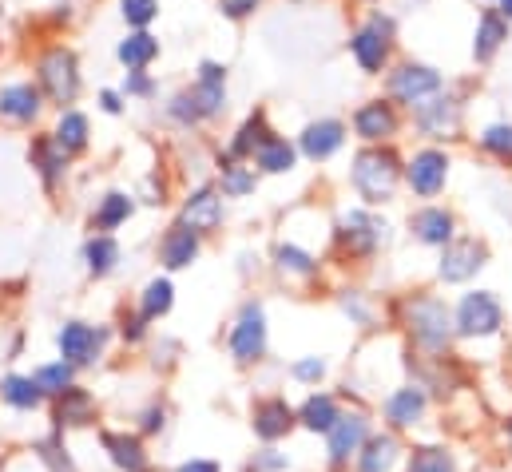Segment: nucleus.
Masks as SVG:
<instances>
[{
  "label": "nucleus",
  "mask_w": 512,
  "mask_h": 472,
  "mask_svg": "<svg viewBox=\"0 0 512 472\" xmlns=\"http://www.w3.org/2000/svg\"><path fill=\"white\" fill-rule=\"evenodd\" d=\"M100 449L116 472H151L155 461L147 453V441L128 429H100Z\"/></svg>",
  "instance_id": "obj_5"
},
{
  "label": "nucleus",
  "mask_w": 512,
  "mask_h": 472,
  "mask_svg": "<svg viewBox=\"0 0 512 472\" xmlns=\"http://www.w3.org/2000/svg\"><path fill=\"white\" fill-rule=\"evenodd\" d=\"M417 119L429 135H445L457 127V104L453 100H433V104H417Z\"/></svg>",
  "instance_id": "obj_30"
},
{
  "label": "nucleus",
  "mask_w": 512,
  "mask_h": 472,
  "mask_svg": "<svg viewBox=\"0 0 512 472\" xmlns=\"http://www.w3.org/2000/svg\"><path fill=\"white\" fill-rule=\"evenodd\" d=\"M338 147H342V123H334V119L310 123L306 135H302V151H306L310 159H326V155H334Z\"/></svg>",
  "instance_id": "obj_25"
},
{
  "label": "nucleus",
  "mask_w": 512,
  "mask_h": 472,
  "mask_svg": "<svg viewBox=\"0 0 512 472\" xmlns=\"http://www.w3.org/2000/svg\"><path fill=\"white\" fill-rule=\"evenodd\" d=\"M405 472H457V461H453V453H449V449L425 445V449H413L409 469Z\"/></svg>",
  "instance_id": "obj_33"
},
{
  "label": "nucleus",
  "mask_w": 512,
  "mask_h": 472,
  "mask_svg": "<svg viewBox=\"0 0 512 472\" xmlns=\"http://www.w3.org/2000/svg\"><path fill=\"white\" fill-rule=\"evenodd\" d=\"M251 425H255V437L262 441H278L294 429V409L286 405V397H266L258 401L255 413H251Z\"/></svg>",
  "instance_id": "obj_12"
},
{
  "label": "nucleus",
  "mask_w": 512,
  "mask_h": 472,
  "mask_svg": "<svg viewBox=\"0 0 512 472\" xmlns=\"http://www.w3.org/2000/svg\"><path fill=\"white\" fill-rule=\"evenodd\" d=\"M255 159L262 171H290V167H294V147H290L286 139H266V143L258 147Z\"/></svg>",
  "instance_id": "obj_35"
},
{
  "label": "nucleus",
  "mask_w": 512,
  "mask_h": 472,
  "mask_svg": "<svg viewBox=\"0 0 512 472\" xmlns=\"http://www.w3.org/2000/svg\"><path fill=\"white\" fill-rule=\"evenodd\" d=\"M326 437H330V465H334V469H346L350 457H358L362 445L370 441V421H366L362 413H350V417L342 413L338 425H334Z\"/></svg>",
  "instance_id": "obj_9"
},
{
  "label": "nucleus",
  "mask_w": 512,
  "mask_h": 472,
  "mask_svg": "<svg viewBox=\"0 0 512 472\" xmlns=\"http://www.w3.org/2000/svg\"><path fill=\"white\" fill-rule=\"evenodd\" d=\"M175 472H223V465L211 461V457H191V461H183Z\"/></svg>",
  "instance_id": "obj_48"
},
{
  "label": "nucleus",
  "mask_w": 512,
  "mask_h": 472,
  "mask_svg": "<svg viewBox=\"0 0 512 472\" xmlns=\"http://www.w3.org/2000/svg\"><path fill=\"white\" fill-rule=\"evenodd\" d=\"M171 302H175V286H171V278H151L147 286H143V294H139V318L143 322H155V318H163L167 310H171Z\"/></svg>",
  "instance_id": "obj_26"
},
{
  "label": "nucleus",
  "mask_w": 512,
  "mask_h": 472,
  "mask_svg": "<svg viewBox=\"0 0 512 472\" xmlns=\"http://www.w3.org/2000/svg\"><path fill=\"white\" fill-rule=\"evenodd\" d=\"M385 36H389V20H382V16L354 36V56H358V64L366 72H378L385 64V52H389V40Z\"/></svg>",
  "instance_id": "obj_16"
},
{
  "label": "nucleus",
  "mask_w": 512,
  "mask_h": 472,
  "mask_svg": "<svg viewBox=\"0 0 512 472\" xmlns=\"http://www.w3.org/2000/svg\"><path fill=\"white\" fill-rule=\"evenodd\" d=\"M0 401L16 413H36L44 405V393L36 389V381L28 373H4L0 377Z\"/></svg>",
  "instance_id": "obj_17"
},
{
  "label": "nucleus",
  "mask_w": 512,
  "mask_h": 472,
  "mask_svg": "<svg viewBox=\"0 0 512 472\" xmlns=\"http://www.w3.org/2000/svg\"><path fill=\"white\" fill-rule=\"evenodd\" d=\"M223 76H227V72H223L219 64H203V68H199V84H223Z\"/></svg>",
  "instance_id": "obj_51"
},
{
  "label": "nucleus",
  "mask_w": 512,
  "mask_h": 472,
  "mask_svg": "<svg viewBox=\"0 0 512 472\" xmlns=\"http://www.w3.org/2000/svg\"><path fill=\"white\" fill-rule=\"evenodd\" d=\"M255 187V175L243 167H223V191L227 195H247Z\"/></svg>",
  "instance_id": "obj_43"
},
{
  "label": "nucleus",
  "mask_w": 512,
  "mask_h": 472,
  "mask_svg": "<svg viewBox=\"0 0 512 472\" xmlns=\"http://www.w3.org/2000/svg\"><path fill=\"white\" fill-rule=\"evenodd\" d=\"M40 84L56 104H72L80 92V76H76V56L68 48H52L40 60Z\"/></svg>",
  "instance_id": "obj_7"
},
{
  "label": "nucleus",
  "mask_w": 512,
  "mask_h": 472,
  "mask_svg": "<svg viewBox=\"0 0 512 472\" xmlns=\"http://www.w3.org/2000/svg\"><path fill=\"white\" fill-rule=\"evenodd\" d=\"M338 401L330 397V393H310L306 401H302V409H298V421L310 429V433H330L334 425H338Z\"/></svg>",
  "instance_id": "obj_22"
},
{
  "label": "nucleus",
  "mask_w": 512,
  "mask_h": 472,
  "mask_svg": "<svg viewBox=\"0 0 512 472\" xmlns=\"http://www.w3.org/2000/svg\"><path fill=\"white\" fill-rule=\"evenodd\" d=\"M405 326H409L413 342L421 350H429V354H441L449 346V338H453V318H449L445 302H437V298L405 302Z\"/></svg>",
  "instance_id": "obj_1"
},
{
  "label": "nucleus",
  "mask_w": 512,
  "mask_h": 472,
  "mask_svg": "<svg viewBox=\"0 0 512 472\" xmlns=\"http://www.w3.org/2000/svg\"><path fill=\"white\" fill-rule=\"evenodd\" d=\"M36 155H40V171H44V179L56 183V175H60V167H64V151L56 147V139H52V143H40Z\"/></svg>",
  "instance_id": "obj_41"
},
{
  "label": "nucleus",
  "mask_w": 512,
  "mask_h": 472,
  "mask_svg": "<svg viewBox=\"0 0 512 472\" xmlns=\"http://www.w3.org/2000/svg\"><path fill=\"white\" fill-rule=\"evenodd\" d=\"M108 338H112L108 326H92V322L72 318V322L60 326L56 350H60V361H68V365H76V369H88V365H96V361L104 357Z\"/></svg>",
  "instance_id": "obj_2"
},
{
  "label": "nucleus",
  "mask_w": 512,
  "mask_h": 472,
  "mask_svg": "<svg viewBox=\"0 0 512 472\" xmlns=\"http://www.w3.org/2000/svg\"><path fill=\"white\" fill-rule=\"evenodd\" d=\"M298 381H318L322 373H326V361L322 357H302V361H294V369H290Z\"/></svg>",
  "instance_id": "obj_46"
},
{
  "label": "nucleus",
  "mask_w": 512,
  "mask_h": 472,
  "mask_svg": "<svg viewBox=\"0 0 512 472\" xmlns=\"http://www.w3.org/2000/svg\"><path fill=\"white\" fill-rule=\"evenodd\" d=\"M481 266H485V246H481L477 238L449 242L445 254H441V278H445V282H465V278H473Z\"/></svg>",
  "instance_id": "obj_10"
},
{
  "label": "nucleus",
  "mask_w": 512,
  "mask_h": 472,
  "mask_svg": "<svg viewBox=\"0 0 512 472\" xmlns=\"http://www.w3.org/2000/svg\"><path fill=\"white\" fill-rule=\"evenodd\" d=\"M485 147H489L493 155H501V159H512V127H505V123L489 127V131H485Z\"/></svg>",
  "instance_id": "obj_44"
},
{
  "label": "nucleus",
  "mask_w": 512,
  "mask_h": 472,
  "mask_svg": "<svg viewBox=\"0 0 512 472\" xmlns=\"http://www.w3.org/2000/svg\"><path fill=\"white\" fill-rule=\"evenodd\" d=\"M36 112H40V92L32 84H8V88H0V116L28 123Z\"/></svg>",
  "instance_id": "obj_24"
},
{
  "label": "nucleus",
  "mask_w": 512,
  "mask_h": 472,
  "mask_svg": "<svg viewBox=\"0 0 512 472\" xmlns=\"http://www.w3.org/2000/svg\"><path fill=\"white\" fill-rule=\"evenodd\" d=\"M505 16H512V0H505Z\"/></svg>",
  "instance_id": "obj_53"
},
{
  "label": "nucleus",
  "mask_w": 512,
  "mask_h": 472,
  "mask_svg": "<svg viewBox=\"0 0 512 472\" xmlns=\"http://www.w3.org/2000/svg\"><path fill=\"white\" fill-rule=\"evenodd\" d=\"M505 36H509V32H505V20L493 16V12H485V16H481V28H477V40H473V56H477V60H489V56L501 48Z\"/></svg>",
  "instance_id": "obj_31"
},
{
  "label": "nucleus",
  "mask_w": 512,
  "mask_h": 472,
  "mask_svg": "<svg viewBox=\"0 0 512 472\" xmlns=\"http://www.w3.org/2000/svg\"><path fill=\"white\" fill-rule=\"evenodd\" d=\"M191 104H195L199 119L215 116V112H223V104H227V92H223V84H199V88L191 92Z\"/></svg>",
  "instance_id": "obj_37"
},
{
  "label": "nucleus",
  "mask_w": 512,
  "mask_h": 472,
  "mask_svg": "<svg viewBox=\"0 0 512 472\" xmlns=\"http://www.w3.org/2000/svg\"><path fill=\"white\" fill-rule=\"evenodd\" d=\"M219 223H223V203H219L215 191H199L195 199H187L183 219H179V227H187V231H195V235H207V231H215Z\"/></svg>",
  "instance_id": "obj_15"
},
{
  "label": "nucleus",
  "mask_w": 512,
  "mask_h": 472,
  "mask_svg": "<svg viewBox=\"0 0 512 472\" xmlns=\"http://www.w3.org/2000/svg\"><path fill=\"white\" fill-rule=\"evenodd\" d=\"M32 457H36V465L44 472H80L72 449H68V441H64V433H56V429L48 437H36L32 441Z\"/></svg>",
  "instance_id": "obj_18"
},
{
  "label": "nucleus",
  "mask_w": 512,
  "mask_h": 472,
  "mask_svg": "<svg viewBox=\"0 0 512 472\" xmlns=\"http://www.w3.org/2000/svg\"><path fill=\"white\" fill-rule=\"evenodd\" d=\"M124 92H135V96H147V92H151V80H147L143 72H131L128 84H124Z\"/></svg>",
  "instance_id": "obj_50"
},
{
  "label": "nucleus",
  "mask_w": 512,
  "mask_h": 472,
  "mask_svg": "<svg viewBox=\"0 0 512 472\" xmlns=\"http://www.w3.org/2000/svg\"><path fill=\"white\" fill-rule=\"evenodd\" d=\"M425 405H429L425 389H421V385H405V389L389 393V401H385V421H389L393 429H413V425L425 417Z\"/></svg>",
  "instance_id": "obj_13"
},
{
  "label": "nucleus",
  "mask_w": 512,
  "mask_h": 472,
  "mask_svg": "<svg viewBox=\"0 0 512 472\" xmlns=\"http://www.w3.org/2000/svg\"><path fill=\"white\" fill-rule=\"evenodd\" d=\"M413 231H417L421 242H429V246H445V242L453 238V219H449L445 211L429 207V211H421V215L413 219Z\"/></svg>",
  "instance_id": "obj_29"
},
{
  "label": "nucleus",
  "mask_w": 512,
  "mask_h": 472,
  "mask_svg": "<svg viewBox=\"0 0 512 472\" xmlns=\"http://www.w3.org/2000/svg\"><path fill=\"white\" fill-rule=\"evenodd\" d=\"M124 4V20L128 24H135V28H143V24H151L155 20V0H120Z\"/></svg>",
  "instance_id": "obj_42"
},
{
  "label": "nucleus",
  "mask_w": 512,
  "mask_h": 472,
  "mask_svg": "<svg viewBox=\"0 0 512 472\" xmlns=\"http://www.w3.org/2000/svg\"><path fill=\"white\" fill-rule=\"evenodd\" d=\"M445 155L441 151H421V155H413V163H409V187L417 191V195H437L441 191V183H445Z\"/></svg>",
  "instance_id": "obj_14"
},
{
  "label": "nucleus",
  "mask_w": 512,
  "mask_h": 472,
  "mask_svg": "<svg viewBox=\"0 0 512 472\" xmlns=\"http://www.w3.org/2000/svg\"><path fill=\"white\" fill-rule=\"evenodd\" d=\"M501 322H505L501 302H497L489 290L465 294V298H461V306H457V318H453L457 334H465V338H489V334H497V330H501Z\"/></svg>",
  "instance_id": "obj_4"
},
{
  "label": "nucleus",
  "mask_w": 512,
  "mask_h": 472,
  "mask_svg": "<svg viewBox=\"0 0 512 472\" xmlns=\"http://www.w3.org/2000/svg\"><path fill=\"white\" fill-rule=\"evenodd\" d=\"M120 334H124V342H131V346H135V342H143L147 322H143L139 314H131V318H124V322H120Z\"/></svg>",
  "instance_id": "obj_47"
},
{
  "label": "nucleus",
  "mask_w": 512,
  "mask_h": 472,
  "mask_svg": "<svg viewBox=\"0 0 512 472\" xmlns=\"http://www.w3.org/2000/svg\"><path fill=\"white\" fill-rule=\"evenodd\" d=\"M96 417H100L96 393L84 389V385H68L60 397H52V429L56 433L88 429V425H96Z\"/></svg>",
  "instance_id": "obj_6"
},
{
  "label": "nucleus",
  "mask_w": 512,
  "mask_h": 472,
  "mask_svg": "<svg viewBox=\"0 0 512 472\" xmlns=\"http://www.w3.org/2000/svg\"><path fill=\"white\" fill-rule=\"evenodd\" d=\"M84 262H88V270H92L96 278L112 274V270H116V262H120V242H116L112 235L88 238V246H84Z\"/></svg>",
  "instance_id": "obj_28"
},
{
  "label": "nucleus",
  "mask_w": 512,
  "mask_h": 472,
  "mask_svg": "<svg viewBox=\"0 0 512 472\" xmlns=\"http://www.w3.org/2000/svg\"><path fill=\"white\" fill-rule=\"evenodd\" d=\"M397 453H401L397 437H393V433H378V437H370V441L362 445V453H358L354 461H358V472H389L393 461H397Z\"/></svg>",
  "instance_id": "obj_23"
},
{
  "label": "nucleus",
  "mask_w": 512,
  "mask_h": 472,
  "mask_svg": "<svg viewBox=\"0 0 512 472\" xmlns=\"http://www.w3.org/2000/svg\"><path fill=\"white\" fill-rule=\"evenodd\" d=\"M76 373H80L76 365H68V361H60V357H56V361H44V365H36L28 377L36 381V389L44 393V401H52V397H60L68 385H76Z\"/></svg>",
  "instance_id": "obj_21"
},
{
  "label": "nucleus",
  "mask_w": 512,
  "mask_h": 472,
  "mask_svg": "<svg viewBox=\"0 0 512 472\" xmlns=\"http://www.w3.org/2000/svg\"><path fill=\"white\" fill-rule=\"evenodd\" d=\"M401 167H397V155L393 151H366L358 155V167H354V187L370 199V203H385L393 195V183H397Z\"/></svg>",
  "instance_id": "obj_3"
},
{
  "label": "nucleus",
  "mask_w": 512,
  "mask_h": 472,
  "mask_svg": "<svg viewBox=\"0 0 512 472\" xmlns=\"http://www.w3.org/2000/svg\"><path fill=\"white\" fill-rule=\"evenodd\" d=\"M159 258H163L167 270H183V266H191V262L199 258V235L187 231V227H171L167 238H163V246H159Z\"/></svg>",
  "instance_id": "obj_19"
},
{
  "label": "nucleus",
  "mask_w": 512,
  "mask_h": 472,
  "mask_svg": "<svg viewBox=\"0 0 512 472\" xmlns=\"http://www.w3.org/2000/svg\"><path fill=\"white\" fill-rule=\"evenodd\" d=\"M286 465H290V461H286V453H278V449H262V453L251 457L247 472H282Z\"/></svg>",
  "instance_id": "obj_45"
},
{
  "label": "nucleus",
  "mask_w": 512,
  "mask_h": 472,
  "mask_svg": "<svg viewBox=\"0 0 512 472\" xmlns=\"http://www.w3.org/2000/svg\"><path fill=\"white\" fill-rule=\"evenodd\" d=\"M389 88H393L397 100H405V104H421L425 96H433V92L441 88V76H437L433 68H425V64H405V68L393 72Z\"/></svg>",
  "instance_id": "obj_11"
},
{
  "label": "nucleus",
  "mask_w": 512,
  "mask_h": 472,
  "mask_svg": "<svg viewBox=\"0 0 512 472\" xmlns=\"http://www.w3.org/2000/svg\"><path fill=\"white\" fill-rule=\"evenodd\" d=\"M385 227L378 219H370V215H362V211H354V215H346L342 219V242L354 250V254H370L378 242H382Z\"/></svg>",
  "instance_id": "obj_20"
},
{
  "label": "nucleus",
  "mask_w": 512,
  "mask_h": 472,
  "mask_svg": "<svg viewBox=\"0 0 512 472\" xmlns=\"http://www.w3.org/2000/svg\"><path fill=\"white\" fill-rule=\"evenodd\" d=\"M100 104H104V112H120V96H116V92H104Z\"/></svg>",
  "instance_id": "obj_52"
},
{
  "label": "nucleus",
  "mask_w": 512,
  "mask_h": 472,
  "mask_svg": "<svg viewBox=\"0 0 512 472\" xmlns=\"http://www.w3.org/2000/svg\"><path fill=\"white\" fill-rule=\"evenodd\" d=\"M354 123H358V135H362V139H385V135L397 131V116H393L389 104H366V108L354 116Z\"/></svg>",
  "instance_id": "obj_27"
},
{
  "label": "nucleus",
  "mask_w": 512,
  "mask_h": 472,
  "mask_svg": "<svg viewBox=\"0 0 512 472\" xmlns=\"http://www.w3.org/2000/svg\"><path fill=\"white\" fill-rule=\"evenodd\" d=\"M509 437H512V417H509Z\"/></svg>",
  "instance_id": "obj_54"
},
{
  "label": "nucleus",
  "mask_w": 512,
  "mask_h": 472,
  "mask_svg": "<svg viewBox=\"0 0 512 472\" xmlns=\"http://www.w3.org/2000/svg\"><path fill=\"white\" fill-rule=\"evenodd\" d=\"M135 421H139V425H135V433H139L143 441H147V437H159V433L167 429V409L155 401V405H147V409H143Z\"/></svg>",
  "instance_id": "obj_39"
},
{
  "label": "nucleus",
  "mask_w": 512,
  "mask_h": 472,
  "mask_svg": "<svg viewBox=\"0 0 512 472\" xmlns=\"http://www.w3.org/2000/svg\"><path fill=\"white\" fill-rule=\"evenodd\" d=\"M219 4H223V12H227L231 20H243L247 12H255L258 0H219Z\"/></svg>",
  "instance_id": "obj_49"
},
{
  "label": "nucleus",
  "mask_w": 512,
  "mask_h": 472,
  "mask_svg": "<svg viewBox=\"0 0 512 472\" xmlns=\"http://www.w3.org/2000/svg\"><path fill=\"white\" fill-rule=\"evenodd\" d=\"M128 215H131V199L116 191V195H108V199L100 203V211H96V227H100V231H116Z\"/></svg>",
  "instance_id": "obj_36"
},
{
  "label": "nucleus",
  "mask_w": 512,
  "mask_h": 472,
  "mask_svg": "<svg viewBox=\"0 0 512 472\" xmlns=\"http://www.w3.org/2000/svg\"><path fill=\"white\" fill-rule=\"evenodd\" d=\"M278 266L282 270H294V274H314L318 270V262L306 250H298V246H278Z\"/></svg>",
  "instance_id": "obj_40"
},
{
  "label": "nucleus",
  "mask_w": 512,
  "mask_h": 472,
  "mask_svg": "<svg viewBox=\"0 0 512 472\" xmlns=\"http://www.w3.org/2000/svg\"><path fill=\"white\" fill-rule=\"evenodd\" d=\"M84 143H88V119L80 112H64L60 127H56V147L68 155V151H80Z\"/></svg>",
  "instance_id": "obj_32"
},
{
  "label": "nucleus",
  "mask_w": 512,
  "mask_h": 472,
  "mask_svg": "<svg viewBox=\"0 0 512 472\" xmlns=\"http://www.w3.org/2000/svg\"><path fill=\"white\" fill-rule=\"evenodd\" d=\"M270 135H266V123H262V116H255V119H247L243 123V131H239V139L231 143V155H251L255 147H262Z\"/></svg>",
  "instance_id": "obj_38"
},
{
  "label": "nucleus",
  "mask_w": 512,
  "mask_h": 472,
  "mask_svg": "<svg viewBox=\"0 0 512 472\" xmlns=\"http://www.w3.org/2000/svg\"><path fill=\"white\" fill-rule=\"evenodd\" d=\"M155 52H159V44H155V36H147V32H135L128 36L124 44H120V60L128 64V68H143V64H151L155 60Z\"/></svg>",
  "instance_id": "obj_34"
},
{
  "label": "nucleus",
  "mask_w": 512,
  "mask_h": 472,
  "mask_svg": "<svg viewBox=\"0 0 512 472\" xmlns=\"http://www.w3.org/2000/svg\"><path fill=\"white\" fill-rule=\"evenodd\" d=\"M262 350H266V318H262L258 302H247L239 322H235V330H231V357L239 365H251V361L262 357Z\"/></svg>",
  "instance_id": "obj_8"
}]
</instances>
